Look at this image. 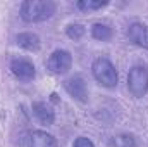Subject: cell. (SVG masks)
Here are the masks:
<instances>
[{
    "label": "cell",
    "mask_w": 148,
    "mask_h": 147,
    "mask_svg": "<svg viewBox=\"0 0 148 147\" xmlns=\"http://www.w3.org/2000/svg\"><path fill=\"white\" fill-rule=\"evenodd\" d=\"M107 5H109V0H79V2H76V7L79 10H84V12L98 10V9H103Z\"/></svg>",
    "instance_id": "13"
},
{
    "label": "cell",
    "mask_w": 148,
    "mask_h": 147,
    "mask_svg": "<svg viewBox=\"0 0 148 147\" xmlns=\"http://www.w3.org/2000/svg\"><path fill=\"white\" fill-rule=\"evenodd\" d=\"M91 74L97 80V83H100L105 88H114L119 83V73L115 69V66L112 64L107 57H98L93 61L91 64Z\"/></svg>",
    "instance_id": "2"
},
{
    "label": "cell",
    "mask_w": 148,
    "mask_h": 147,
    "mask_svg": "<svg viewBox=\"0 0 148 147\" xmlns=\"http://www.w3.org/2000/svg\"><path fill=\"white\" fill-rule=\"evenodd\" d=\"M110 147H138V139L133 133H119L109 140Z\"/></svg>",
    "instance_id": "11"
},
{
    "label": "cell",
    "mask_w": 148,
    "mask_h": 147,
    "mask_svg": "<svg viewBox=\"0 0 148 147\" xmlns=\"http://www.w3.org/2000/svg\"><path fill=\"white\" fill-rule=\"evenodd\" d=\"M45 66L52 74H66L73 68V55H71L69 50L57 49L48 55Z\"/></svg>",
    "instance_id": "4"
},
{
    "label": "cell",
    "mask_w": 148,
    "mask_h": 147,
    "mask_svg": "<svg viewBox=\"0 0 148 147\" xmlns=\"http://www.w3.org/2000/svg\"><path fill=\"white\" fill-rule=\"evenodd\" d=\"M64 90L73 97L74 101H77V102H88L90 92H88L86 81H84V78L81 74H74L71 78H67L64 81Z\"/></svg>",
    "instance_id": "6"
},
{
    "label": "cell",
    "mask_w": 148,
    "mask_h": 147,
    "mask_svg": "<svg viewBox=\"0 0 148 147\" xmlns=\"http://www.w3.org/2000/svg\"><path fill=\"white\" fill-rule=\"evenodd\" d=\"M127 90L133 97L141 99L148 94V66L136 64L127 74Z\"/></svg>",
    "instance_id": "3"
},
{
    "label": "cell",
    "mask_w": 148,
    "mask_h": 147,
    "mask_svg": "<svg viewBox=\"0 0 148 147\" xmlns=\"http://www.w3.org/2000/svg\"><path fill=\"white\" fill-rule=\"evenodd\" d=\"M57 10V3L52 0H24L19 14L24 23H43L50 19Z\"/></svg>",
    "instance_id": "1"
},
{
    "label": "cell",
    "mask_w": 148,
    "mask_h": 147,
    "mask_svg": "<svg viewBox=\"0 0 148 147\" xmlns=\"http://www.w3.org/2000/svg\"><path fill=\"white\" fill-rule=\"evenodd\" d=\"M73 147H95V144H93L88 137H77V139L74 140Z\"/></svg>",
    "instance_id": "15"
},
{
    "label": "cell",
    "mask_w": 148,
    "mask_h": 147,
    "mask_svg": "<svg viewBox=\"0 0 148 147\" xmlns=\"http://www.w3.org/2000/svg\"><path fill=\"white\" fill-rule=\"evenodd\" d=\"M31 111H33L35 118L41 125L50 126V125L55 123V111H53V107L50 104H47V102H33Z\"/></svg>",
    "instance_id": "9"
},
{
    "label": "cell",
    "mask_w": 148,
    "mask_h": 147,
    "mask_svg": "<svg viewBox=\"0 0 148 147\" xmlns=\"http://www.w3.org/2000/svg\"><path fill=\"white\" fill-rule=\"evenodd\" d=\"M86 33V28L79 23H73V24H67L66 28V35L71 38V40H81Z\"/></svg>",
    "instance_id": "14"
},
{
    "label": "cell",
    "mask_w": 148,
    "mask_h": 147,
    "mask_svg": "<svg viewBox=\"0 0 148 147\" xmlns=\"http://www.w3.org/2000/svg\"><path fill=\"white\" fill-rule=\"evenodd\" d=\"M16 43L24 49V50H29V52H36L41 45V40L36 33H31V31H26V33H19L16 37Z\"/></svg>",
    "instance_id": "10"
},
{
    "label": "cell",
    "mask_w": 148,
    "mask_h": 147,
    "mask_svg": "<svg viewBox=\"0 0 148 147\" xmlns=\"http://www.w3.org/2000/svg\"><path fill=\"white\" fill-rule=\"evenodd\" d=\"M9 68H10V73L14 74L19 81H24V83L33 81L35 76H36L35 64L29 59H26V57H16V59H12Z\"/></svg>",
    "instance_id": "5"
},
{
    "label": "cell",
    "mask_w": 148,
    "mask_h": 147,
    "mask_svg": "<svg viewBox=\"0 0 148 147\" xmlns=\"http://www.w3.org/2000/svg\"><path fill=\"white\" fill-rule=\"evenodd\" d=\"M28 147H57V139L43 130H33L28 133L26 139Z\"/></svg>",
    "instance_id": "8"
},
{
    "label": "cell",
    "mask_w": 148,
    "mask_h": 147,
    "mask_svg": "<svg viewBox=\"0 0 148 147\" xmlns=\"http://www.w3.org/2000/svg\"><path fill=\"white\" fill-rule=\"evenodd\" d=\"M112 35H114L112 28L105 23H95L91 26V37L98 42H109L112 40Z\"/></svg>",
    "instance_id": "12"
},
{
    "label": "cell",
    "mask_w": 148,
    "mask_h": 147,
    "mask_svg": "<svg viewBox=\"0 0 148 147\" xmlns=\"http://www.w3.org/2000/svg\"><path fill=\"white\" fill-rule=\"evenodd\" d=\"M126 37L133 45L148 50V26L147 24H143V23H131L127 26Z\"/></svg>",
    "instance_id": "7"
}]
</instances>
